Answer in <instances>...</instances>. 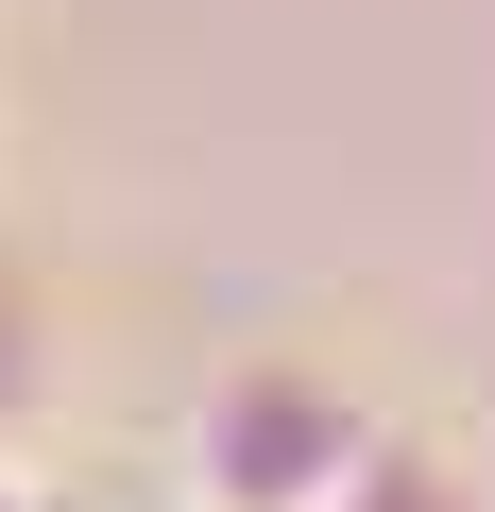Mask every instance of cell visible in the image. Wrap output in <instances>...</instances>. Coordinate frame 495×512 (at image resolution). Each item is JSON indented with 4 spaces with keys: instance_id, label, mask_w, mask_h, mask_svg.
<instances>
[{
    "instance_id": "cell-1",
    "label": "cell",
    "mask_w": 495,
    "mask_h": 512,
    "mask_svg": "<svg viewBox=\"0 0 495 512\" xmlns=\"http://www.w3.org/2000/svg\"><path fill=\"white\" fill-rule=\"evenodd\" d=\"M393 427L308 376V359H239L205 410H188V512H342V478L376 461Z\"/></svg>"
},
{
    "instance_id": "cell-3",
    "label": "cell",
    "mask_w": 495,
    "mask_h": 512,
    "mask_svg": "<svg viewBox=\"0 0 495 512\" xmlns=\"http://www.w3.org/2000/svg\"><path fill=\"white\" fill-rule=\"evenodd\" d=\"M35 393H52V359H35V308H18V291H0V427H18Z\"/></svg>"
},
{
    "instance_id": "cell-2",
    "label": "cell",
    "mask_w": 495,
    "mask_h": 512,
    "mask_svg": "<svg viewBox=\"0 0 495 512\" xmlns=\"http://www.w3.org/2000/svg\"><path fill=\"white\" fill-rule=\"evenodd\" d=\"M342 512H478V495H461V478H444L427 444H376V461L342 478Z\"/></svg>"
}]
</instances>
